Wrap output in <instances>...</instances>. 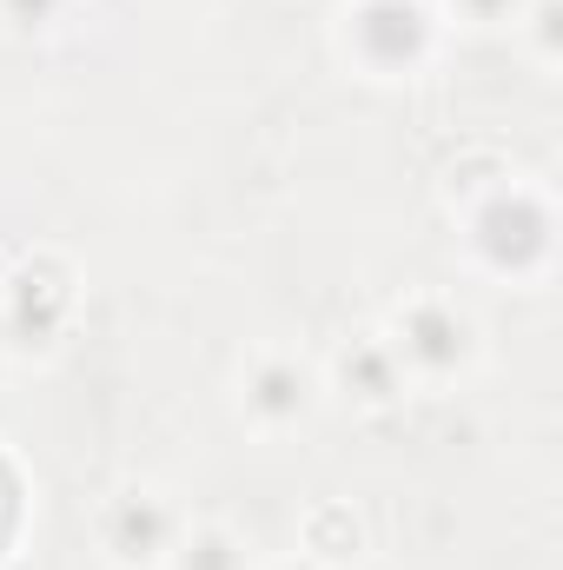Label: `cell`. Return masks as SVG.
<instances>
[{
	"label": "cell",
	"mask_w": 563,
	"mask_h": 570,
	"mask_svg": "<svg viewBox=\"0 0 563 570\" xmlns=\"http://www.w3.org/2000/svg\"><path fill=\"white\" fill-rule=\"evenodd\" d=\"M318 372H325V399H332V405H352L358 419H385V412H398V405L412 399L405 365H398L392 338L378 332V318L358 325V332H345V338L318 358Z\"/></svg>",
	"instance_id": "cell-7"
},
{
	"label": "cell",
	"mask_w": 563,
	"mask_h": 570,
	"mask_svg": "<svg viewBox=\"0 0 563 570\" xmlns=\"http://www.w3.org/2000/svg\"><path fill=\"white\" fill-rule=\"evenodd\" d=\"M325 405H332L325 399V372H318V358L305 345L266 338L233 372V412H239V425L253 431V438H266V444H279L292 431H312Z\"/></svg>",
	"instance_id": "cell-5"
},
{
	"label": "cell",
	"mask_w": 563,
	"mask_h": 570,
	"mask_svg": "<svg viewBox=\"0 0 563 570\" xmlns=\"http://www.w3.org/2000/svg\"><path fill=\"white\" fill-rule=\"evenodd\" d=\"M80 305H87V279H80V266H73L60 246L20 253V259L0 273V358H13V365H47V358L73 338Z\"/></svg>",
	"instance_id": "cell-4"
},
{
	"label": "cell",
	"mask_w": 563,
	"mask_h": 570,
	"mask_svg": "<svg viewBox=\"0 0 563 570\" xmlns=\"http://www.w3.org/2000/svg\"><path fill=\"white\" fill-rule=\"evenodd\" d=\"M444 13L437 0H338L332 7V53L365 87H412L444 60Z\"/></svg>",
	"instance_id": "cell-3"
},
{
	"label": "cell",
	"mask_w": 563,
	"mask_h": 570,
	"mask_svg": "<svg viewBox=\"0 0 563 570\" xmlns=\"http://www.w3.org/2000/svg\"><path fill=\"white\" fill-rule=\"evenodd\" d=\"M73 0H0V33L7 40H53L67 27Z\"/></svg>",
	"instance_id": "cell-11"
},
{
	"label": "cell",
	"mask_w": 563,
	"mask_h": 570,
	"mask_svg": "<svg viewBox=\"0 0 563 570\" xmlns=\"http://www.w3.org/2000/svg\"><path fill=\"white\" fill-rule=\"evenodd\" d=\"M511 40H517V53H524L537 73H557L563 67V0H524Z\"/></svg>",
	"instance_id": "cell-10"
},
{
	"label": "cell",
	"mask_w": 563,
	"mask_h": 570,
	"mask_svg": "<svg viewBox=\"0 0 563 570\" xmlns=\"http://www.w3.org/2000/svg\"><path fill=\"white\" fill-rule=\"evenodd\" d=\"M259 564L266 558H259L253 531H239L226 518H186V531L166 558V570H259Z\"/></svg>",
	"instance_id": "cell-9"
},
{
	"label": "cell",
	"mask_w": 563,
	"mask_h": 570,
	"mask_svg": "<svg viewBox=\"0 0 563 570\" xmlns=\"http://www.w3.org/2000/svg\"><path fill=\"white\" fill-rule=\"evenodd\" d=\"M451 226L477 279L537 292L557 273V193L537 173L491 166L484 179L451 186Z\"/></svg>",
	"instance_id": "cell-1"
},
{
	"label": "cell",
	"mask_w": 563,
	"mask_h": 570,
	"mask_svg": "<svg viewBox=\"0 0 563 570\" xmlns=\"http://www.w3.org/2000/svg\"><path fill=\"white\" fill-rule=\"evenodd\" d=\"M378 332L392 338L412 399H418V392L424 399L464 392V385L491 365V332H484L477 305L457 298V292H444V285H412V292H398V298L378 312Z\"/></svg>",
	"instance_id": "cell-2"
},
{
	"label": "cell",
	"mask_w": 563,
	"mask_h": 570,
	"mask_svg": "<svg viewBox=\"0 0 563 570\" xmlns=\"http://www.w3.org/2000/svg\"><path fill=\"white\" fill-rule=\"evenodd\" d=\"M437 13L451 33H511L524 0H437Z\"/></svg>",
	"instance_id": "cell-12"
},
{
	"label": "cell",
	"mask_w": 563,
	"mask_h": 570,
	"mask_svg": "<svg viewBox=\"0 0 563 570\" xmlns=\"http://www.w3.org/2000/svg\"><path fill=\"white\" fill-rule=\"evenodd\" d=\"M259 570H332V564H312V558H298V551H285V558H266Z\"/></svg>",
	"instance_id": "cell-13"
},
{
	"label": "cell",
	"mask_w": 563,
	"mask_h": 570,
	"mask_svg": "<svg viewBox=\"0 0 563 570\" xmlns=\"http://www.w3.org/2000/svg\"><path fill=\"white\" fill-rule=\"evenodd\" d=\"M186 518L192 511L179 504V491H166L159 478H127L93 504V551L107 570H166Z\"/></svg>",
	"instance_id": "cell-6"
},
{
	"label": "cell",
	"mask_w": 563,
	"mask_h": 570,
	"mask_svg": "<svg viewBox=\"0 0 563 570\" xmlns=\"http://www.w3.org/2000/svg\"><path fill=\"white\" fill-rule=\"evenodd\" d=\"M292 551L312 558V564H332V570H365V558H372V524H365V511L352 498H312L298 511V544Z\"/></svg>",
	"instance_id": "cell-8"
}]
</instances>
